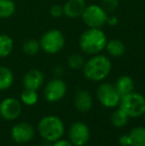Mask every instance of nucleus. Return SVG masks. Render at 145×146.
Masks as SVG:
<instances>
[{
    "instance_id": "dca6fc26",
    "label": "nucleus",
    "mask_w": 145,
    "mask_h": 146,
    "mask_svg": "<svg viewBox=\"0 0 145 146\" xmlns=\"http://www.w3.org/2000/svg\"><path fill=\"white\" fill-rule=\"evenodd\" d=\"M105 49H107V53L110 56L114 57V58H119V57L123 56L124 53H125V46L118 39L107 41Z\"/></svg>"
},
{
    "instance_id": "6ab92c4d",
    "label": "nucleus",
    "mask_w": 145,
    "mask_h": 146,
    "mask_svg": "<svg viewBox=\"0 0 145 146\" xmlns=\"http://www.w3.org/2000/svg\"><path fill=\"white\" fill-rule=\"evenodd\" d=\"M130 146H145V127H135L130 131Z\"/></svg>"
},
{
    "instance_id": "9d476101",
    "label": "nucleus",
    "mask_w": 145,
    "mask_h": 146,
    "mask_svg": "<svg viewBox=\"0 0 145 146\" xmlns=\"http://www.w3.org/2000/svg\"><path fill=\"white\" fill-rule=\"evenodd\" d=\"M22 106L18 100L14 98H4L0 102V115L7 120H14L21 114Z\"/></svg>"
},
{
    "instance_id": "412c9836",
    "label": "nucleus",
    "mask_w": 145,
    "mask_h": 146,
    "mask_svg": "<svg viewBox=\"0 0 145 146\" xmlns=\"http://www.w3.org/2000/svg\"><path fill=\"white\" fill-rule=\"evenodd\" d=\"M128 118L129 116L123 111L120 108L114 110V112L111 114V117H110V121H111L112 125L115 127H123L126 125V123L128 122Z\"/></svg>"
},
{
    "instance_id": "ddd939ff",
    "label": "nucleus",
    "mask_w": 145,
    "mask_h": 146,
    "mask_svg": "<svg viewBox=\"0 0 145 146\" xmlns=\"http://www.w3.org/2000/svg\"><path fill=\"white\" fill-rule=\"evenodd\" d=\"M85 7V0H68L63 6L64 8V15L71 19L81 17Z\"/></svg>"
},
{
    "instance_id": "f3484780",
    "label": "nucleus",
    "mask_w": 145,
    "mask_h": 146,
    "mask_svg": "<svg viewBox=\"0 0 145 146\" xmlns=\"http://www.w3.org/2000/svg\"><path fill=\"white\" fill-rule=\"evenodd\" d=\"M14 75L7 67L0 66V90H5L13 85Z\"/></svg>"
},
{
    "instance_id": "a211bd4d",
    "label": "nucleus",
    "mask_w": 145,
    "mask_h": 146,
    "mask_svg": "<svg viewBox=\"0 0 145 146\" xmlns=\"http://www.w3.org/2000/svg\"><path fill=\"white\" fill-rule=\"evenodd\" d=\"M14 48L13 39L7 34H0V58H6Z\"/></svg>"
},
{
    "instance_id": "a878e982",
    "label": "nucleus",
    "mask_w": 145,
    "mask_h": 146,
    "mask_svg": "<svg viewBox=\"0 0 145 146\" xmlns=\"http://www.w3.org/2000/svg\"><path fill=\"white\" fill-rule=\"evenodd\" d=\"M50 13L54 18H59L62 15H64V8L61 5H54L51 7Z\"/></svg>"
},
{
    "instance_id": "cd10ccee",
    "label": "nucleus",
    "mask_w": 145,
    "mask_h": 146,
    "mask_svg": "<svg viewBox=\"0 0 145 146\" xmlns=\"http://www.w3.org/2000/svg\"><path fill=\"white\" fill-rule=\"evenodd\" d=\"M53 146H73V145L71 143V141L64 140V139H59V140L55 141Z\"/></svg>"
},
{
    "instance_id": "bb28decb",
    "label": "nucleus",
    "mask_w": 145,
    "mask_h": 146,
    "mask_svg": "<svg viewBox=\"0 0 145 146\" xmlns=\"http://www.w3.org/2000/svg\"><path fill=\"white\" fill-rule=\"evenodd\" d=\"M119 144L121 146H130L129 135H121L119 137Z\"/></svg>"
},
{
    "instance_id": "c756f323",
    "label": "nucleus",
    "mask_w": 145,
    "mask_h": 146,
    "mask_svg": "<svg viewBox=\"0 0 145 146\" xmlns=\"http://www.w3.org/2000/svg\"><path fill=\"white\" fill-rule=\"evenodd\" d=\"M41 146H50V145H49L48 143H44V144H42Z\"/></svg>"
},
{
    "instance_id": "f8f14e48",
    "label": "nucleus",
    "mask_w": 145,
    "mask_h": 146,
    "mask_svg": "<svg viewBox=\"0 0 145 146\" xmlns=\"http://www.w3.org/2000/svg\"><path fill=\"white\" fill-rule=\"evenodd\" d=\"M44 83V75L39 70H30L23 78V86L28 90H38Z\"/></svg>"
},
{
    "instance_id": "c85d7f7f",
    "label": "nucleus",
    "mask_w": 145,
    "mask_h": 146,
    "mask_svg": "<svg viewBox=\"0 0 145 146\" xmlns=\"http://www.w3.org/2000/svg\"><path fill=\"white\" fill-rule=\"evenodd\" d=\"M107 23L109 24V25H110V26H115V25H117L118 20H117V18H116L115 16H111V17H107Z\"/></svg>"
},
{
    "instance_id": "9b49d317",
    "label": "nucleus",
    "mask_w": 145,
    "mask_h": 146,
    "mask_svg": "<svg viewBox=\"0 0 145 146\" xmlns=\"http://www.w3.org/2000/svg\"><path fill=\"white\" fill-rule=\"evenodd\" d=\"M35 135L34 127L30 123L20 122L11 129V137L17 143H27L33 139Z\"/></svg>"
},
{
    "instance_id": "7ed1b4c3",
    "label": "nucleus",
    "mask_w": 145,
    "mask_h": 146,
    "mask_svg": "<svg viewBox=\"0 0 145 146\" xmlns=\"http://www.w3.org/2000/svg\"><path fill=\"white\" fill-rule=\"evenodd\" d=\"M40 135L48 142H55L61 139L65 132V126L62 119L56 115L43 117L38 123Z\"/></svg>"
},
{
    "instance_id": "4468645a",
    "label": "nucleus",
    "mask_w": 145,
    "mask_h": 146,
    "mask_svg": "<svg viewBox=\"0 0 145 146\" xmlns=\"http://www.w3.org/2000/svg\"><path fill=\"white\" fill-rule=\"evenodd\" d=\"M75 106L79 111H89L93 106V98H91V94L85 90H79L75 96Z\"/></svg>"
},
{
    "instance_id": "39448f33",
    "label": "nucleus",
    "mask_w": 145,
    "mask_h": 146,
    "mask_svg": "<svg viewBox=\"0 0 145 146\" xmlns=\"http://www.w3.org/2000/svg\"><path fill=\"white\" fill-rule=\"evenodd\" d=\"M107 12L101 6L91 4L85 7L81 18L89 28H101L107 24Z\"/></svg>"
},
{
    "instance_id": "0eeeda50",
    "label": "nucleus",
    "mask_w": 145,
    "mask_h": 146,
    "mask_svg": "<svg viewBox=\"0 0 145 146\" xmlns=\"http://www.w3.org/2000/svg\"><path fill=\"white\" fill-rule=\"evenodd\" d=\"M97 96L103 106L109 108L118 106L121 98L115 87L109 83L101 84L99 86L97 92Z\"/></svg>"
},
{
    "instance_id": "6e6552de",
    "label": "nucleus",
    "mask_w": 145,
    "mask_h": 146,
    "mask_svg": "<svg viewBox=\"0 0 145 146\" xmlns=\"http://www.w3.org/2000/svg\"><path fill=\"white\" fill-rule=\"evenodd\" d=\"M66 92L67 85L61 79H54L50 81L44 88V96L49 102H57L61 100Z\"/></svg>"
},
{
    "instance_id": "5701e85b",
    "label": "nucleus",
    "mask_w": 145,
    "mask_h": 146,
    "mask_svg": "<svg viewBox=\"0 0 145 146\" xmlns=\"http://www.w3.org/2000/svg\"><path fill=\"white\" fill-rule=\"evenodd\" d=\"M20 100H21V102H23L24 104H26V106H34V104L38 102V94H37V90L25 88V90L21 92Z\"/></svg>"
},
{
    "instance_id": "b1692460",
    "label": "nucleus",
    "mask_w": 145,
    "mask_h": 146,
    "mask_svg": "<svg viewBox=\"0 0 145 146\" xmlns=\"http://www.w3.org/2000/svg\"><path fill=\"white\" fill-rule=\"evenodd\" d=\"M68 65H69V67L73 70H79L83 67V65H85V60H83L81 55L73 54L69 57Z\"/></svg>"
},
{
    "instance_id": "f257e3e1",
    "label": "nucleus",
    "mask_w": 145,
    "mask_h": 146,
    "mask_svg": "<svg viewBox=\"0 0 145 146\" xmlns=\"http://www.w3.org/2000/svg\"><path fill=\"white\" fill-rule=\"evenodd\" d=\"M107 39L101 28H89L79 38V48L87 55H97L105 49Z\"/></svg>"
},
{
    "instance_id": "393cba45",
    "label": "nucleus",
    "mask_w": 145,
    "mask_h": 146,
    "mask_svg": "<svg viewBox=\"0 0 145 146\" xmlns=\"http://www.w3.org/2000/svg\"><path fill=\"white\" fill-rule=\"evenodd\" d=\"M118 5H119L118 0H103V8L107 12L115 11Z\"/></svg>"
},
{
    "instance_id": "20e7f679",
    "label": "nucleus",
    "mask_w": 145,
    "mask_h": 146,
    "mask_svg": "<svg viewBox=\"0 0 145 146\" xmlns=\"http://www.w3.org/2000/svg\"><path fill=\"white\" fill-rule=\"evenodd\" d=\"M119 108L129 117L135 118L145 113V98L138 92H130L121 96Z\"/></svg>"
},
{
    "instance_id": "4be33fe9",
    "label": "nucleus",
    "mask_w": 145,
    "mask_h": 146,
    "mask_svg": "<svg viewBox=\"0 0 145 146\" xmlns=\"http://www.w3.org/2000/svg\"><path fill=\"white\" fill-rule=\"evenodd\" d=\"M24 53L26 55H29V56H34L37 53L40 51L41 46H40V41L36 40V39H28L25 42L23 43V46H22Z\"/></svg>"
},
{
    "instance_id": "1a4fd4ad",
    "label": "nucleus",
    "mask_w": 145,
    "mask_h": 146,
    "mask_svg": "<svg viewBox=\"0 0 145 146\" xmlns=\"http://www.w3.org/2000/svg\"><path fill=\"white\" fill-rule=\"evenodd\" d=\"M69 138L73 146H83L89 139V129L87 124L77 121L71 125Z\"/></svg>"
},
{
    "instance_id": "2eb2a0df",
    "label": "nucleus",
    "mask_w": 145,
    "mask_h": 146,
    "mask_svg": "<svg viewBox=\"0 0 145 146\" xmlns=\"http://www.w3.org/2000/svg\"><path fill=\"white\" fill-rule=\"evenodd\" d=\"M114 87L117 90L120 96H123L125 94H128L133 92V88H134L133 80L129 76H121V77H119L117 79Z\"/></svg>"
},
{
    "instance_id": "f03ea898",
    "label": "nucleus",
    "mask_w": 145,
    "mask_h": 146,
    "mask_svg": "<svg viewBox=\"0 0 145 146\" xmlns=\"http://www.w3.org/2000/svg\"><path fill=\"white\" fill-rule=\"evenodd\" d=\"M83 75L87 80L101 82L109 75L111 71V62L103 55H93L83 67Z\"/></svg>"
},
{
    "instance_id": "aec40b11",
    "label": "nucleus",
    "mask_w": 145,
    "mask_h": 146,
    "mask_svg": "<svg viewBox=\"0 0 145 146\" xmlns=\"http://www.w3.org/2000/svg\"><path fill=\"white\" fill-rule=\"evenodd\" d=\"M14 0H0V19H7L15 13Z\"/></svg>"
},
{
    "instance_id": "423d86ee",
    "label": "nucleus",
    "mask_w": 145,
    "mask_h": 146,
    "mask_svg": "<svg viewBox=\"0 0 145 146\" xmlns=\"http://www.w3.org/2000/svg\"><path fill=\"white\" fill-rule=\"evenodd\" d=\"M40 46L48 54H56L65 46V37L59 30L53 29L44 33L40 40Z\"/></svg>"
}]
</instances>
